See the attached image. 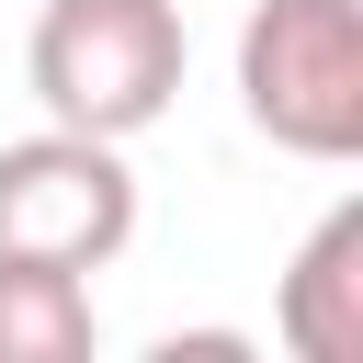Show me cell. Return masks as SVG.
<instances>
[{
  "instance_id": "3957f363",
  "label": "cell",
  "mask_w": 363,
  "mask_h": 363,
  "mask_svg": "<svg viewBox=\"0 0 363 363\" xmlns=\"http://www.w3.org/2000/svg\"><path fill=\"white\" fill-rule=\"evenodd\" d=\"M125 238H136V170H125L113 136L34 125V136L0 147V250H23V261H68V272H102Z\"/></svg>"
},
{
  "instance_id": "6da1fadb",
  "label": "cell",
  "mask_w": 363,
  "mask_h": 363,
  "mask_svg": "<svg viewBox=\"0 0 363 363\" xmlns=\"http://www.w3.org/2000/svg\"><path fill=\"white\" fill-rule=\"evenodd\" d=\"M182 0H45L34 34H23V79L45 102V125H79V136H147L170 102H182Z\"/></svg>"
},
{
  "instance_id": "7a4b0ae2",
  "label": "cell",
  "mask_w": 363,
  "mask_h": 363,
  "mask_svg": "<svg viewBox=\"0 0 363 363\" xmlns=\"http://www.w3.org/2000/svg\"><path fill=\"white\" fill-rule=\"evenodd\" d=\"M238 113L284 159H363V0H250L238 23Z\"/></svg>"
},
{
  "instance_id": "277c9868",
  "label": "cell",
  "mask_w": 363,
  "mask_h": 363,
  "mask_svg": "<svg viewBox=\"0 0 363 363\" xmlns=\"http://www.w3.org/2000/svg\"><path fill=\"white\" fill-rule=\"evenodd\" d=\"M272 329H284L295 363H363V193H340L306 227V250L284 261Z\"/></svg>"
},
{
  "instance_id": "5b68a950",
  "label": "cell",
  "mask_w": 363,
  "mask_h": 363,
  "mask_svg": "<svg viewBox=\"0 0 363 363\" xmlns=\"http://www.w3.org/2000/svg\"><path fill=\"white\" fill-rule=\"evenodd\" d=\"M91 352H102L91 272L0 250V363H91Z\"/></svg>"
}]
</instances>
